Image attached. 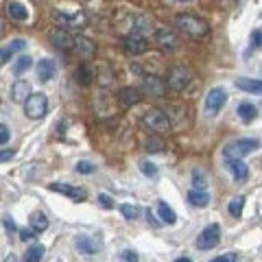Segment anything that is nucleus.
<instances>
[{
    "instance_id": "f257e3e1",
    "label": "nucleus",
    "mask_w": 262,
    "mask_h": 262,
    "mask_svg": "<svg viewBox=\"0 0 262 262\" xmlns=\"http://www.w3.org/2000/svg\"><path fill=\"white\" fill-rule=\"evenodd\" d=\"M175 27L184 33V35L192 37V39H201V37H208V24L203 22L201 18L196 15H190V13H179L175 18Z\"/></svg>"
},
{
    "instance_id": "f03ea898",
    "label": "nucleus",
    "mask_w": 262,
    "mask_h": 262,
    "mask_svg": "<svg viewBox=\"0 0 262 262\" xmlns=\"http://www.w3.org/2000/svg\"><path fill=\"white\" fill-rule=\"evenodd\" d=\"M258 149H260L258 138H241V140H236V142H229L223 149V153L227 160H243L245 155H249Z\"/></svg>"
},
{
    "instance_id": "7ed1b4c3",
    "label": "nucleus",
    "mask_w": 262,
    "mask_h": 262,
    "mask_svg": "<svg viewBox=\"0 0 262 262\" xmlns=\"http://www.w3.org/2000/svg\"><path fill=\"white\" fill-rule=\"evenodd\" d=\"M192 81V72L190 68H186V66H173V68L168 70V79H166V85L170 90H175V92H182L190 85Z\"/></svg>"
},
{
    "instance_id": "20e7f679",
    "label": "nucleus",
    "mask_w": 262,
    "mask_h": 262,
    "mask_svg": "<svg viewBox=\"0 0 262 262\" xmlns=\"http://www.w3.org/2000/svg\"><path fill=\"white\" fill-rule=\"evenodd\" d=\"M46 110H48V98L46 94L42 92H35L27 98V103H24V112H27V116L31 120H39L46 116Z\"/></svg>"
},
{
    "instance_id": "39448f33",
    "label": "nucleus",
    "mask_w": 262,
    "mask_h": 262,
    "mask_svg": "<svg viewBox=\"0 0 262 262\" xmlns=\"http://www.w3.org/2000/svg\"><path fill=\"white\" fill-rule=\"evenodd\" d=\"M142 122L146 127H149L151 131H155V134H166V131L170 129V118L166 112H160V110H149L144 112L142 116Z\"/></svg>"
},
{
    "instance_id": "423d86ee",
    "label": "nucleus",
    "mask_w": 262,
    "mask_h": 262,
    "mask_svg": "<svg viewBox=\"0 0 262 262\" xmlns=\"http://www.w3.org/2000/svg\"><path fill=\"white\" fill-rule=\"evenodd\" d=\"M155 44L160 46V51L164 53H175L179 51V46H182V39H179V35L173 31V29H158L155 31Z\"/></svg>"
},
{
    "instance_id": "0eeeda50",
    "label": "nucleus",
    "mask_w": 262,
    "mask_h": 262,
    "mask_svg": "<svg viewBox=\"0 0 262 262\" xmlns=\"http://www.w3.org/2000/svg\"><path fill=\"white\" fill-rule=\"evenodd\" d=\"M227 103V92L223 88H212L208 96H206V114L208 116H214V114H219L221 110L225 107Z\"/></svg>"
},
{
    "instance_id": "6e6552de",
    "label": "nucleus",
    "mask_w": 262,
    "mask_h": 262,
    "mask_svg": "<svg viewBox=\"0 0 262 262\" xmlns=\"http://www.w3.org/2000/svg\"><path fill=\"white\" fill-rule=\"evenodd\" d=\"M219 241H221V227L216 223H212L203 229L201 236L196 238V247L199 249H214L219 245Z\"/></svg>"
},
{
    "instance_id": "1a4fd4ad",
    "label": "nucleus",
    "mask_w": 262,
    "mask_h": 262,
    "mask_svg": "<svg viewBox=\"0 0 262 262\" xmlns=\"http://www.w3.org/2000/svg\"><path fill=\"white\" fill-rule=\"evenodd\" d=\"M122 48H125V53L136 57V55H144L146 51H149V42L142 37V35H136V33H131V35H127L125 39H122Z\"/></svg>"
},
{
    "instance_id": "9d476101",
    "label": "nucleus",
    "mask_w": 262,
    "mask_h": 262,
    "mask_svg": "<svg viewBox=\"0 0 262 262\" xmlns=\"http://www.w3.org/2000/svg\"><path fill=\"white\" fill-rule=\"evenodd\" d=\"M140 92L149 94L153 98H160V96H164V92H166V83H164L160 77H155V75H146L144 81H142V90H140Z\"/></svg>"
},
{
    "instance_id": "9b49d317",
    "label": "nucleus",
    "mask_w": 262,
    "mask_h": 262,
    "mask_svg": "<svg viewBox=\"0 0 262 262\" xmlns=\"http://www.w3.org/2000/svg\"><path fill=\"white\" fill-rule=\"evenodd\" d=\"M55 20L61 22L63 27H70V29H83L88 24L85 13H61V11H55Z\"/></svg>"
},
{
    "instance_id": "f8f14e48",
    "label": "nucleus",
    "mask_w": 262,
    "mask_h": 262,
    "mask_svg": "<svg viewBox=\"0 0 262 262\" xmlns=\"http://www.w3.org/2000/svg\"><path fill=\"white\" fill-rule=\"evenodd\" d=\"M51 42L59 48V51H70V48H75V37L70 35L66 29H61V27H57V29H53V33H51Z\"/></svg>"
},
{
    "instance_id": "ddd939ff",
    "label": "nucleus",
    "mask_w": 262,
    "mask_h": 262,
    "mask_svg": "<svg viewBox=\"0 0 262 262\" xmlns=\"http://www.w3.org/2000/svg\"><path fill=\"white\" fill-rule=\"evenodd\" d=\"M51 190L70 196L72 201H85V196H88L83 188H77V186H72V184H59V182H57V184H51Z\"/></svg>"
},
{
    "instance_id": "4468645a",
    "label": "nucleus",
    "mask_w": 262,
    "mask_h": 262,
    "mask_svg": "<svg viewBox=\"0 0 262 262\" xmlns=\"http://www.w3.org/2000/svg\"><path fill=\"white\" fill-rule=\"evenodd\" d=\"M140 98H142V92L138 88H122L120 92H118V101H120V105L125 110L138 105V103H140Z\"/></svg>"
},
{
    "instance_id": "2eb2a0df",
    "label": "nucleus",
    "mask_w": 262,
    "mask_h": 262,
    "mask_svg": "<svg viewBox=\"0 0 262 262\" xmlns=\"http://www.w3.org/2000/svg\"><path fill=\"white\" fill-rule=\"evenodd\" d=\"M31 94H33L31 92V83H29V81H24V79L15 81L13 88H11V101L13 103H27V98Z\"/></svg>"
},
{
    "instance_id": "dca6fc26",
    "label": "nucleus",
    "mask_w": 262,
    "mask_h": 262,
    "mask_svg": "<svg viewBox=\"0 0 262 262\" xmlns=\"http://www.w3.org/2000/svg\"><path fill=\"white\" fill-rule=\"evenodd\" d=\"M75 48H77V53H79L81 57H85V59L94 57V53H96V44H94L90 37H83V35L75 37Z\"/></svg>"
},
{
    "instance_id": "f3484780",
    "label": "nucleus",
    "mask_w": 262,
    "mask_h": 262,
    "mask_svg": "<svg viewBox=\"0 0 262 262\" xmlns=\"http://www.w3.org/2000/svg\"><path fill=\"white\" fill-rule=\"evenodd\" d=\"M227 168H229V173L234 175L236 182H245L249 175V168L243 160H227Z\"/></svg>"
},
{
    "instance_id": "a211bd4d",
    "label": "nucleus",
    "mask_w": 262,
    "mask_h": 262,
    "mask_svg": "<svg viewBox=\"0 0 262 262\" xmlns=\"http://www.w3.org/2000/svg\"><path fill=\"white\" fill-rule=\"evenodd\" d=\"M236 88L247 94H262V81H256V79L241 77V79H236Z\"/></svg>"
},
{
    "instance_id": "6ab92c4d",
    "label": "nucleus",
    "mask_w": 262,
    "mask_h": 262,
    "mask_svg": "<svg viewBox=\"0 0 262 262\" xmlns=\"http://www.w3.org/2000/svg\"><path fill=\"white\" fill-rule=\"evenodd\" d=\"M55 61L53 59H42V61H39L37 63V79L39 81H42V83H44V81H51L53 77H55Z\"/></svg>"
},
{
    "instance_id": "aec40b11",
    "label": "nucleus",
    "mask_w": 262,
    "mask_h": 262,
    "mask_svg": "<svg viewBox=\"0 0 262 262\" xmlns=\"http://www.w3.org/2000/svg\"><path fill=\"white\" fill-rule=\"evenodd\" d=\"M7 11H9V15L13 20H18V22H24L29 18V9H27V5H22L18 3V0H11L9 5H7Z\"/></svg>"
},
{
    "instance_id": "412c9836",
    "label": "nucleus",
    "mask_w": 262,
    "mask_h": 262,
    "mask_svg": "<svg viewBox=\"0 0 262 262\" xmlns=\"http://www.w3.org/2000/svg\"><path fill=\"white\" fill-rule=\"evenodd\" d=\"M29 223H31V229L35 234H42L48 229V216L44 214V212H33L31 219H29Z\"/></svg>"
},
{
    "instance_id": "4be33fe9",
    "label": "nucleus",
    "mask_w": 262,
    "mask_h": 262,
    "mask_svg": "<svg viewBox=\"0 0 262 262\" xmlns=\"http://www.w3.org/2000/svg\"><path fill=\"white\" fill-rule=\"evenodd\" d=\"M188 203L194 206V208H206L210 203V194L206 190H194L192 188V190L188 192Z\"/></svg>"
},
{
    "instance_id": "5701e85b",
    "label": "nucleus",
    "mask_w": 262,
    "mask_h": 262,
    "mask_svg": "<svg viewBox=\"0 0 262 262\" xmlns=\"http://www.w3.org/2000/svg\"><path fill=\"white\" fill-rule=\"evenodd\" d=\"M22 48H27V42H24V39H13L9 46L0 51V63H3V61H9L11 57H13V53L22 51Z\"/></svg>"
},
{
    "instance_id": "b1692460",
    "label": "nucleus",
    "mask_w": 262,
    "mask_h": 262,
    "mask_svg": "<svg viewBox=\"0 0 262 262\" xmlns=\"http://www.w3.org/2000/svg\"><path fill=\"white\" fill-rule=\"evenodd\" d=\"M158 214L162 219V223H166V225H175L177 223V214L173 212V208L166 206L164 201H158Z\"/></svg>"
},
{
    "instance_id": "393cba45",
    "label": "nucleus",
    "mask_w": 262,
    "mask_h": 262,
    "mask_svg": "<svg viewBox=\"0 0 262 262\" xmlns=\"http://www.w3.org/2000/svg\"><path fill=\"white\" fill-rule=\"evenodd\" d=\"M75 245H77V249L83 253V256H94L96 253V243L90 238V236H79Z\"/></svg>"
},
{
    "instance_id": "a878e982",
    "label": "nucleus",
    "mask_w": 262,
    "mask_h": 262,
    "mask_svg": "<svg viewBox=\"0 0 262 262\" xmlns=\"http://www.w3.org/2000/svg\"><path fill=\"white\" fill-rule=\"evenodd\" d=\"M238 116H241L243 122L256 120V116H258V107H256V105H251V103H243L241 107H238Z\"/></svg>"
},
{
    "instance_id": "bb28decb",
    "label": "nucleus",
    "mask_w": 262,
    "mask_h": 262,
    "mask_svg": "<svg viewBox=\"0 0 262 262\" xmlns=\"http://www.w3.org/2000/svg\"><path fill=\"white\" fill-rule=\"evenodd\" d=\"M131 33H136V35L151 33V20L144 18V15H136V22H134V27H131Z\"/></svg>"
},
{
    "instance_id": "cd10ccee",
    "label": "nucleus",
    "mask_w": 262,
    "mask_h": 262,
    "mask_svg": "<svg viewBox=\"0 0 262 262\" xmlns=\"http://www.w3.org/2000/svg\"><path fill=\"white\" fill-rule=\"evenodd\" d=\"M31 66H33V59L29 55H22V57H18L15 59V63H13V75H24L27 70H31Z\"/></svg>"
},
{
    "instance_id": "c85d7f7f",
    "label": "nucleus",
    "mask_w": 262,
    "mask_h": 262,
    "mask_svg": "<svg viewBox=\"0 0 262 262\" xmlns=\"http://www.w3.org/2000/svg\"><path fill=\"white\" fill-rule=\"evenodd\" d=\"M75 77H77V83L79 85H90V83H92V79H94L92 70H90L88 66H79L77 72H75Z\"/></svg>"
},
{
    "instance_id": "c756f323",
    "label": "nucleus",
    "mask_w": 262,
    "mask_h": 262,
    "mask_svg": "<svg viewBox=\"0 0 262 262\" xmlns=\"http://www.w3.org/2000/svg\"><path fill=\"white\" fill-rule=\"evenodd\" d=\"M42 258H44V245H33V247L27 249L24 262H42Z\"/></svg>"
},
{
    "instance_id": "7c9ffc66",
    "label": "nucleus",
    "mask_w": 262,
    "mask_h": 262,
    "mask_svg": "<svg viewBox=\"0 0 262 262\" xmlns=\"http://www.w3.org/2000/svg\"><path fill=\"white\" fill-rule=\"evenodd\" d=\"M243 208H245V196H236V199H232V203H229V214H232L234 219H241L243 214Z\"/></svg>"
},
{
    "instance_id": "2f4dec72",
    "label": "nucleus",
    "mask_w": 262,
    "mask_h": 262,
    "mask_svg": "<svg viewBox=\"0 0 262 262\" xmlns=\"http://www.w3.org/2000/svg\"><path fill=\"white\" fill-rule=\"evenodd\" d=\"M192 186H194V190H206V186H208L206 175H203L199 168L192 170Z\"/></svg>"
},
{
    "instance_id": "473e14b6",
    "label": "nucleus",
    "mask_w": 262,
    "mask_h": 262,
    "mask_svg": "<svg viewBox=\"0 0 262 262\" xmlns=\"http://www.w3.org/2000/svg\"><path fill=\"white\" fill-rule=\"evenodd\" d=\"M120 212H122V216L125 219H129V221H134V219H138L140 216V208L138 206H129V203H125V206H120Z\"/></svg>"
},
{
    "instance_id": "72a5a7b5",
    "label": "nucleus",
    "mask_w": 262,
    "mask_h": 262,
    "mask_svg": "<svg viewBox=\"0 0 262 262\" xmlns=\"http://www.w3.org/2000/svg\"><path fill=\"white\" fill-rule=\"evenodd\" d=\"M77 170L79 173H83V175H92L96 170V166L92 162H88V160H81V162H77Z\"/></svg>"
},
{
    "instance_id": "f704fd0d",
    "label": "nucleus",
    "mask_w": 262,
    "mask_h": 262,
    "mask_svg": "<svg viewBox=\"0 0 262 262\" xmlns=\"http://www.w3.org/2000/svg\"><path fill=\"white\" fill-rule=\"evenodd\" d=\"M162 149H164L162 138H149V142H146V151H151V153H160Z\"/></svg>"
},
{
    "instance_id": "c9c22d12",
    "label": "nucleus",
    "mask_w": 262,
    "mask_h": 262,
    "mask_svg": "<svg viewBox=\"0 0 262 262\" xmlns=\"http://www.w3.org/2000/svg\"><path fill=\"white\" fill-rule=\"evenodd\" d=\"M140 170L151 179L158 177V168H155V164H151V162H140Z\"/></svg>"
},
{
    "instance_id": "e433bc0d",
    "label": "nucleus",
    "mask_w": 262,
    "mask_h": 262,
    "mask_svg": "<svg viewBox=\"0 0 262 262\" xmlns=\"http://www.w3.org/2000/svg\"><path fill=\"white\" fill-rule=\"evenodd\" d=\"M120 258L125 260V262H138V260H140V256H138L136 251H131V249H125V251H122V253H120Z\"/></svg>"
},
{
    "instance_id": "4c0bfd02",
    "label": "nucleus",
    "mask_w": 262,
    "mask_h": 262,
    "mask_svg": "<svg viewBox=\"0 0 262 262\" xmlns=\"http://www.w3.org/2000/svg\"><path fill=\"white\" fill-rule=\"evenodd\" d=\"M98 203H101L105 210H112V208H114V201H112L110 194H98Z\"/></svg>"
},
{
    "instance_id": "58836bf2",
    "label": "nucleus",
    "mask_w": 262,
    "mask_h": 262,
    "mask_svg": "<svg viewBox=\"0 0 262 262\" xmlns=\"http://www.w3.org/2000/svg\"><path fill=\"white\" fill-rule=\"evenodd\" d=\"M238 260V256H236L234 251H229V253H223V256H219V258H214L212 262H236Z\"/></svg>"
},
{
    "instance_id": "ea45409f",
    "label": "nucleus",
    "mask_w": 262,
    "mask_h": 262,
    "mask_svg": "<svg viewBox=\"0 0 262 262\" xmlns=\"http://www.w3.org/2000/svg\"><path fill=\"white\" fill-rule=\"evenodd\" d=\"M262 46V31H253L251 33V48H260Z\"/></svg>"
},
{
    "instance_id": "a19ab883",
    "label": "nucleus",
    "mask_w": 262,
    "mask_h": 262,
    "mask_svg": "<svg viewBox=\"0 0 262 262\" xmlns=\"http://www.w3.org/2000/svg\"><path fill=\"white\" fill-rule=\"evenodd\" d=\"M9 136H11V131H9V127L0 125V144H5L7 140H9Z\"/></svg>"
},
{
    "instance_id": "79ce46f5",
    "label": "nucleus",
    "mask_w": 262,
    "mask_h": 262,
    "mask_svg": "<svg viewBox=\"0 0 262 262\" xmlns=\"http://www.w3.org/2000/svg\"><path fill=\"white\" fill-rule=\"evenodd\" d=\"M3 225H5V229H7L9 234L15 232V223H13V219H11V216H5V219H3Z\"/></svg>"
},
{
    "instance_id": "37998d69",
    "label": "nucleus",
    "mask_w": 262,
    "mask_h": 262,
    "mask_svg": "<svg viewBox=\"0 0 262 262\" xmlns=\"http://www.w3.org/2000/svg\"><path fill=\"white\" fill-rule=\"evenodd\" d=\"M13 155H15L13 149H3V151H0V162H9Z\"/></svg>"
},
{
    "instance_id": "c03bdc74",
    "label": "nucleus",
    "mask_w": 262,
    "mask_h": 262,
    "mask_svg": "<svg viewBox=\"0 0 262 262\" xmlns=\"http://www.w3.org/2000/svg\"><path fill=\"white\" fill-rule=\"evenodd\" d=\"M20 238L22 241H33L35 238V232H33V229H20Z\"/></svg>"
},
{
    "instance_id": "a18cd8bd",
    "label": "nucleus",
    "mask_w": 262,
    "mask_h": 262,
    "mask_svg": "<svg viewBox=\"0 0 262 262\" xmlns=\"http://www.w3.org/2000/svg\"><path fill=\"white\" fill-rule=\"evenodd\" d=\"M146 219H149L155 227H160V221H155V216H153V212H151V210H146Z\"/></svg>"
},
{
    "instance_id": "49530a36",
    "label": "nucleus",
    "mask_w": 262,
    "mask_h": 262,
    "mask_svg": "<svg viewBox=\"0 0 262 262\" xmlns=\"http://www.w3.org/2000/svg\"><path fill=\"white\" fill-rule=\"evenodd\" d=\"M3 262H18V258H15V256H7Z\"/></svg>"
},
{
    "instance_id": "de8ad7c7",
    "label": "nucleus",
    "mask_w": 262,
    "mask_h": 262,
    "mask_svg": "<svg viewBox=\"0 0 262 262\" xmlns=\"http://www.w3.org/2000/svg\"><path fill=\"white\" fill-rule=\"evenodd\" d=\"M175 262H192V260H190V258H177Z\"/></svg>"
},
{
    "instance_id": "09e8293b",
    "label": "nucleus",
    "mask_w": 262,
    "mask_h": 262,
    "mask_svg": "<svg viewBox=\"0 0 262 262\" xmlns=\"http://www.w3.org/2000/svg\"><path fill=\"white\" fill-rule=\"evenodd\" d=\"M177 3H192V0H177Z\"/></svg>"
}]
</instances>
